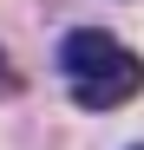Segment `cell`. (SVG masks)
Instances as JSON below:
<instances>
[{
  "instance_id": "7a4b0ae2",
  "label": "cell",
  "mask_w": 144,
  "mask_h": 150,
  "mask_svg": "<svg viewBox=\"0 0 144 150\" xmlns=\"http://www.w3.org/2000/svg\"><path fill=\"white\" fill-rule=\"evenodd\" d=\"M0 91H13V65L7 59H0Z\"/></svg>"
},
{
  "instance_id": "3957f363",
  "label": "cell",
  "mask_w": 144,
  "mask_h": 150,
  "mask_svg": "<svg viewBox=\"0 0 144 150\" xmlns=\"http://www.w3.org/2000/svg\"><path fill=\"white\" fill-rule=\"evenodd\" d=\"M138 150H144V144H138Z\"/></svg>"
},
{
  "instance_id": "6da1fadb",
  "label": "cell",
  "mask_w": 144,
  "mask_h": 150,
  "mask_svg": "<svg viewBox=\"0 0 144 150\" xmlns=\"http://www.w3.org/2000/svg\"><path fill=\"white\" fill-rule=\"evenodd\" d=\"M59 72L72 79L79 111H118L144 91V59L105 26H72L59 39Z\"/></svg>"
}]
</instances>
